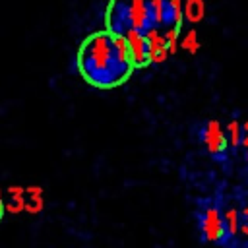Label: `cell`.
Returning a JSON list of instances; mask_svg holds the SVG:
<instances>
[{"mask_svg": "<svg viewBox=\"0 0 248 248\" xmlns=\"http://www.w3.org/2000/svg\"><path fill=\"white\" fill-rule=\"evenodd\" d=\"M78 66L85 81L97 87H114L130 76V70L116 60L110 31H99L85 39L79 48Z\"/></svg>", "mask_w": 248, "mask_h": 248, "instance_id": "6da1fadb", "label": "cell"}, {"mask_svg": "<svg viewBox=\"0 0 248 248\" xmlns=\"http://www.w3.org/2000/svg\"><path fill=\"white\" fill-rule=\"evenodd\" d=\"M198 229L203 238V242H213V244H227L231 242L225 211H221L213 203H205L198 211Z\"/></svg>", "mask_w": 248, "mask_h": 248, "instance_id": "7a4b0ae2", "label": "cell"}, {"mask_svg": "<svg viewBox=\"0 0 248 248\" xmlns=\"http://www.w3.org/2000/svg\"><path fill=\"white\" fill-rule=\"evenodd\" d=\"M200 140L213 159H217V161L227 159V151H229L231 143H229V136L223 130L219 120H207L200 130Z\"/></svg>", "mask_w": 248, "mask_h": 248, "instance_id": "3957f363", "label": "cell"}, {"mask_svg": "<svg viewBox=\"0 0 248 248\" xmlns=\"http://www.w3.org/2000/svg\"><path fill=\"white\" fill-rule=\"evenodd\" d=\"M126 10H128V21L132 29L145 33L149 27H155L149 0H126Z\"/></svg>", "mask_w": 248, "mask_h": 248, "instance_id": "277c9868", "label": "cell"}, {"mask_svg": "<svg viewBox=\"0 0 248 248\" xmlns=\"http://www.w3.org/2000/svg\"><path fill=\"white\" fill-rule=\"evenodd\" d=\"M124 37H126V41H128L134 66H136V68H145L147 64H151V60H149V45H147L145 33H141V31L130 27L128 31H124Z\"/></svg>", "mask_w": 248, "mask_h": 248, "instance_id": "5b68a950", "label": "cell"}, {"mask_svg": "<svg viewBox=\"0 0 248 248\" xmlns=\"http://www.w3.org/2000/svg\"><path fill=\"white\" fill-rule=\"evenodd\" d=\"M107 29L112 35H124V31L130 29L126 0H110L107 10Z\"/></svg>", "mask_w": 248, "mask_h": 248, "instance_id": "8992f818", "label": "cell"}, {"mask_svg": "<svg viewBox=\"0 0 248 248\" xmlns=\"http://www.w3.org/2000/svg\"><path fill=\"white\" fill-rule=\"evenodd\" d=\"M147 45H149V60L151 64H163L169 58V45L165 39V33H161L159 27H149L145 31Z\"/></svg>", "mask_w": 248, "mask_h": 248, "instance_id": "52a82bcc", "label": "cell"}, {"mask_svg": "<svg viewBox=\"0 0 248 248\" xmlns=\"http://www.w3.org/2000/svg\"><path fill=\"white\" fill-rule=\"evenodd\" d=\"M184 17L190 23H198L205 17V2L203 0H186L184 4Z\"/></svg>", "mask_w": 248, "mask_h": 248, "instance_id": "ba28073f", "label": "cell"}, {"mask_svg": "<svg viewBox=\"0 0 248 248\" xmlns=\"http://www.w3.org/2000/svg\"><path fill=\"white\" fill-rule=\"evenodd\" d=\"M8 194H10V202L6 203V211H10V213L23 211L25 209V198H23L25 188H21V186H10L8 188Z\"/></svg>", "mask_w": 248, "mask_h": 248, "instance_id": "9c48e42d", "label": "cell"}, {"mask_svg": "<svg viewBox=\"0 0 248 248\" xmlns=\"http://www.w3.org/2000/svg\"><path fill=\"white\" fill-rule=\"evenodd\" d=\"M227 136L231 147H240L242 145V124L238 120H231L227 126Z\"/></svg>", "mask_w": 248, "mask_h": 248, "instance_id": "30bf717a", "label": "cell"}, {"mask_svg": "<svg viewBox=\"0 0 248 248\" xmlns=\"http://www.w3.org/2000/svg\"><path fill=\"white\" fill-rule=\"evenodd\" d=\"M180 48H184V50L190 52V54H196V52L200 50V41H198L196 29H190V31L184 35V39L180 41Z\"/></svg>", "mask_w": 248, "mask_h": 248, "instance_id": "8fae6325", "label": "cell"}, {"mask_svg": "<svg viewBox=\"0 0 248 248\" xmlns=\"http://www.w3.org/2000/svg\"><path fill=\"white\" fill-rule=\"evenodd\" d=\"M178 29L180 27H176V25H170V27L165 29V39H167V45H169V52L170 54H174L176 48H178Z\"/></svg>", "mask_w": 248, "mask_h": 248, "instance_id": "7c38bea8", "label": "cell"}, {"mask_svg": "<svg viewBox=\"0 0 248 248\" xmlns=\"http://www.w3.org/2000/svg\"><path fill=\"white\" fill-rule=\"evenodd\" d=\"M238 236L248 238V205L238 209Z\"/></svg>", "mask_w": 248, "mask_h": 248, "instance_id": "4fadbf2b", "label": "cell"}, {"mask_svg": "<svg viewBox=\"0 0 248 248\" xmlns=\"http://www.w3.org/2000/svg\"><path fill=\"white\" fill-rule=\"evenodd\" d=\"M43 209V198L41 196H31V202L25 203V211L29 213H39Z\"/></svg>", "mask_w": 248, "mask_h": 248, "instance_id": "5bb4252c", "label": "cell"}, {"mask_svg": "<svg viewBox=\"0 0 248 248\" xmlns=\"http://www.w3.org/2000/svg\"><path fill=\"white\" fill-rule=\"evenodd\" d=\"M242 147H248V120L242 124Z\"/></svg>", "mask_w": 248, "mask_h": 248, "instance_id": "9a60e30c", "label": "cell"}, {"mask_svg": "<svg viewBox=\"0 0 248 248\" xmlns=\"http://www.w3.org/2000/svg\"><path fill=\"white\" fill-rule=\"evenodd\" d=\"M4 211H6V203H4V198H2V190H0V219L4 217Z\"/></svg>", "mask_w": 248, "mask_h": 248, "instance_id": "2e32d148", "label": "cell"}, {"mask_svg": "<svg viewBox=\"0 0 248 248\" xmlns=\"http://www.w3.org/2000/svg\"><path fill=\"white\" fill-rule=\"evenodd\" d=\"M246 163H248V147H246Z\"/></svg>", "mask_w": 248, "mask_h": 248, "instance_id": "e0dca14e", "label": "cell"}]
</instances>
